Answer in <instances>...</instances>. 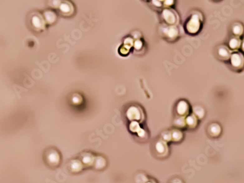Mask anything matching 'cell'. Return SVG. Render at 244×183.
Returning a JSON list of instances; mask_svg holds the SVG:
<instances>
[{
    "label": "cell",
    "mask_w": 244,
    "mask_h": 183,
    "mask_svg": "<svg viewBox=\"0 0 244 183\" xmlns=\"http://www.w3.org/2000/svg\"><path fill=\"white\" fill-rule=\"evenodd\" d=\"M202 21L203 17L201 12L198 11L193 12L185 24V29L186 32L190 35L197 34L201 29Z\"/></svg>",
    "instance_id": "obj_1"
},
{
    "label": "cell",
    "mask_w": 244,
    "mask_h": 183,
    "mask_svg": "<svg viewBox=\"0 0 244 183\" xmlns=\"http://www.w3.org/2000/svg\"><path fill=\"white\" fill-rule=\"evenodd\" d=\"M229 61L232 68L235 70H241L244 68V55L242 52L232 51Z\"/></svg>",
    "instance_id": "obj_2"
},
{
    "label": "cell",
    "mask_w": 244,
    "mask_h": 183,
    "mask_svg": "<svg viewBox=\"0 0 244 183\" xmlns=\"http://www.w3.org/2000/svg\"><path fill=\"white\" fill-rule=\"evenodd\" d=\"M162 16L166 24L169 25H178L180 21V18L177 12L170 8L165 9L163 11Z\"/></svg>",
    "instance_id": "obj_3"
},
{
    "label": "cell",
    "mask_w": 244,
    "mask_h": 183,
    "mask_svg": "<svg viewBox=\"0 0 244 183\" xmlns=\"http://www.w3.org/2000/svg\"><path fill=\"white\" fill-rule=\"evenodd\" d=\"M164 29H165L164 30V35H166V38H168L170 40H175L180 37L181 31L180 26H178V25H170V26H167Z\"/></svg>",
    "instance_id": "obj_4"
},
{
    "label": "cell",
    "mask_w": 244,
    "mask_h": 183,
    "mask_svg": "<svg viewBox=\"0 0 244 183\" xmlns=\"http://www.w3.org/2000/svg\"><path fill=\"white\" fill-rule=\"evenodd\" d=\"M176 111L180 116H186L189 114L190 106L186 101H180L177 104Z\"/></svg>",
    "instance_id": "obj_5"
},
{
    "label": "cell",
    "mask_w": 244,
    "mask_h": 183,
    "mask_svg": "<svg viewBox=\"0 0 244 183\" xmlns=\"http://www.w3.org/2000/svg\"><path fill=\"white\" fill-rule=\"evenodd\" d=\"M232 53V51H231L230 49L224 45H219L217 49V54H218V57H219V59L224 60V61H227L230 59Z\"/></svg>",
    "instance_id": "obj_6"
},
{
    "label": "cell",
    "mask_w": 244,
    "mask_h": 183,
    "mask_svg": "<svg viewBox=\"0 0 244 183\" xmlns=\"http://www.w3.org/2000/svg\"><path fill=\"white\" fill-rule=\"evenodd\" d=\"M242 40L239 37L233 36L229 39L228 43V47L232 51H237L241 49Z\"/></svg>",
    "instance_id": "obj_7"
},
{
    "label": "cell",
    "mask_w": 244,
    "mask_h": 183,
    "mask_svg": "<svg viewBox=\"0 0 244 183\" xmlns=\"http://www.w3.org/2000/svg\"><path fill=\"white\" fill-rule=\"evenodd\" d=\"M232 33L234 36L241 37L244 33L243 25L240 22H235L232 26Z\"/></svg>",
    "instance_id": "obj_8"
},
{
    "label": "cell",
    "mask_w": 244,
    "mask_h": 183,
    "mask_svg": "<svg viewBox=\"0 0 244 183\" xmlns=\"http://www.w3.org/2000/svg\"><path fill=\"white\" fill-rule=\"evenodd\" d=\"M185 123H186V126L189 127V128H195L198 124V118L194 114L187 116L185 117Z\"/></svg>",
    "instance_id": "obj_9"
},
{
    "label": "cell",
    "mask_w": 244,
    "mask_h": 183,
    "mask_svg": "<svg viewBox=\"0 0 244 183\" xmlns=\"http://www.w3.org/2000/svg\"><path fill=\"white\" fill-rule=\"evenodd\" d=\"M209 132L212 136L217 137L219 136L222 132V128L218 124L213 123L209 127Z\"/></svg>",
    "instance_id": "obj_10"
},
{
    "label": "cell",
    "mask_w": 244,
    "mask_h": 183,
    "mask_svg": "<svg viewBox=\"0 0 244 183\" xmlns=\"http://www.w3.org/2000/svg\"><path fill=\"white\" fill-rule=\"evenodd\" d=\"M155 149L159 154H164L168 152V146L165 141H159L155 145Z\"/></svg>",
    "instance_id": "obj_11"
},
{
    "label": "cell",
    "mask_w": 244,
    "mask_h": 183,
    "mask_svg": "<svg viewBox=\"0 0 244 183\" xmlns=\"http://www.w3.org/2000/svg\"><path fill=\"white\" fill-rule=\"evenodd\" d=\"M183 138V133L180 130H174L172 132V140L175 142H179Z\"/></svg>",
    "instance_id": "obj_12"
},
{
    "label": "cell",
    "mask_w": 244,
    "mask_h": 183,
    "mask_svg": "<svg viewBox=\"0 0 244 183\" xmlns=\"http://www.w3.org/2000/svg\"><path fill=\"white\" fill-rule=\"evenodd\" d=\"M194 114L197 116L198 119H201L205 115V110L201 106H195L193 109Z\"/></svg>",
    "instance_id": "obj_13"
},
{
    "label": "cell",
    "mask_w": 244,
    "mask_h": 183,
    "mask_svg": "<svg viewBox=\"0 0 244 183\" xmlns=\"http://www.w3.org/2000/svg\"><path fill=\"white\" fill-rule=\"evenodd\" d=\"M48 160L52 164H57L60 161V155L55 152H53L50 153L48 156Z\"/></svg>",
    "instance_id": "obj_14"
},
{
    "label": "cell",
    "mask_w": 244,
    "mask_h": 183,
    "mask_svg": "<svg viewBox=\"0 0 244 183\" xmlns=\"http://www.w3.org/2000/svg\"><path fill=\"white\" fill-rule=\"evenodd\" d=\"M175 125L179 127V128H183V127L186 126V123H185V116H179V117L175 120Z\"/></svg>",
    "instance_id": "obj_15"
},
{
    "label": "cell",
    "mask_w": 244,
    "mask_h": 183,
    "mask_svg": "<svg viewBox=\"0 0 244 183\" xmlns=\"http://www.w3.org/2000/svg\"><path fill=\"white\" fill-rule=\"evenodd\" d=\"M163 138L165 141H170L172 140V132L166 131L163 134Z\"/></svg>",
    "instance_id": "obj_16"
},
{
    "label": "cell",
    "mask_w": 244,
    "mask_h": 183,
    "mask_svg": "<svg viewBox=\"0 0 244 183\" xmlns=\"http://www.w3.org/2000/svg\"><path fill=\"white\" fill-rule=\"evenodd\" d=\"M174 3L175 0H165V1H164V4H165L166 6H172L174 5Z\"/></svg>",
    "instance_id": "obj_17"
},
{
    "label": "cell",
    "mask_w": 244,
    "mask_h": 183,
    "mask_svg": "<svg viewBox=\"0 0 244 183\" xmlns=\"http://www.w3.org/2000/svg\"><path fill=\"white\" fill-rule=\"evenodd\" d=\"M173 183H183V182L180 180H178V179H175V180H173Z\"/></svg>",
    "instance_id": "obj_18"
},
{
    "label": "cell",
    "mask_w": 244,
    "mask_h": 183,
    "mask_svg": "<svg viewBox=\"0 0 244 183\" xmlns=\"http://www.w3.org/2000/svg\"><path fill=\"white\" fill-rule=\"evenodd\" d=\"M241 49L242 50V51L244 52V39L243 40V41H242V44H241Z\"/></svg>",
    "instance_id": "obj_19"
},
{
    "label": "cell",
    "mask_w": 244,
    "mask_h": 183,
    "mask_svg": "<svg viewBox=\"0 0 244 183\" xmlns=\"http://www.w3.org/2000/svg\"><path fill=\"white\" fill-rule=\"evenodd\" d=\"M147 183H155V182H148Z\"/></svg>",
    "instance_id": "obj_20"
},
{
    "label": "cell",
    "mask_w": 244,
    "mask_h": 183,
    "mask_svg": "<svg viewBox=\"0 0 244 183\" xmlns=\"http://www.w3.org/2000/svg\"><path fill=\"white\" fill-rule=\"evenodd\" d=\"M159 1H165V0H159Z\"/></svg>",
    "instance_id": "obj_21"
}]
</instances>
